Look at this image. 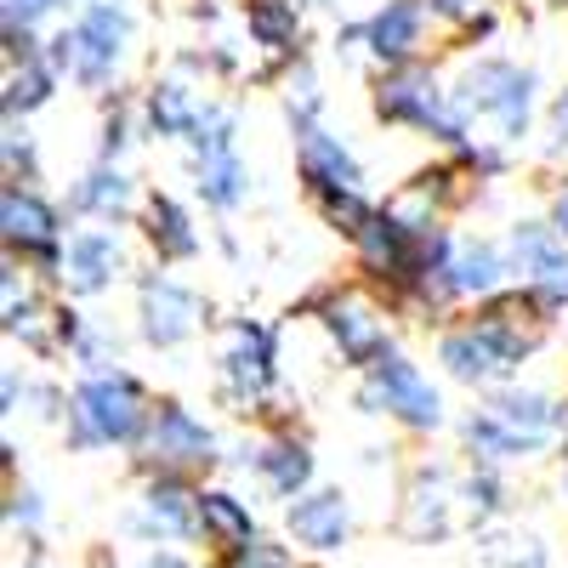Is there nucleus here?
<instances>
[{
    "label": "nucleus",
    "instance_id": "8",
    "mask_svg": "<svg viewBox=\"0 0 568 568\" xmlns=\"http://www.w3.org/2000/svg\"><path fill=\"white\" fill-rule=\"evenodd\" d=\"M278 393V329L267 318H227L216 336V398L240 420H278L273 415Z\"/></svg>",
    "mask_w": 568,
    "mask_h": 568
},
{
    "label": "nucleus",
    "instance_id": "14",
    "mask_svg": "<svg viewBox=\"0 0 568 568\" xmlns=\"http://www.w3.org/2000/svg\"><path fill=\"white\" fill-rule=\"evenodd\" d=\"M227 466L233 471H245V478H256V489L262 495H273V500H302L307 489H318L313 478H318V455H313V444H307V433H296L291 420H267V426H256L251 438H240L227 449Z\"/></svg>",
    "mask_w": 568,
    "mask_h": 568
},
{
    "label": "nucleus",
    "instance_id": "38",
    "mask_svg": "<svg viewBox=\"0 0 568 568\" xmlns=\"http://www.w3.org/2000/svg\"><path fill=\"white\" fill-rule=\"evenodd\" d=\"M557 455L568 460V398H562V444H557Z\"/></svg>",
    "mask_w": 568,
    "mask_h": 568
},
{
    "label": "nucleus",
    "instance_id": "25",
    "mask_svg": "<svg viewBox=\"0 0 568 568\" xmlns=\"http://www.w3.org/2000/svg\"><path fill=\"white\" fill-rule=\"evenodd\" d=\"M449 291L460 307H484L500 291H511V256L506 240H484V233H455L449 256Z\"/></svg>",
    "mask_w": 568,
    "mask_h": 568
},
{
    "label": "nucleus",
    "instance_id": "12",
    "mask_svg": "<svg viewBox=\"0 0 568 568\" xmlns=\"http://www.w3.org/2000/svg\"><path fill=\"white\" fill-rule=\"evenodd\" d=\"M0 245H7V262L29 267L40 284H58L69 251L63 205L45 200L34 182H7L0 187Z\"/></svg>",
    "mask_w": 568,
    "mask_h": 568
},
{
    "label": "nucleus",
    "instance_id": "26",
    "mask_svg": "<svg viewBox=\"0 0 568 568\" xmlns=\"http://www.w3.org/2000/svg\"><path fill=\"white\" fill-rule=\"evenodd\" d=\"M136 240L149 245V256H154L160 267L200 262V251H205L194 211H187L176 194H165V187H154V194L142 200V216H136Z\"/></svg>",
    "mask_w": 568,
    "mask_h": 568
},
{
    "label": "nucleus",
    "instance_id": "16",
    "mask_svg": "<svg viewBox=\"0 0 568 568\" xmlns=\"http://www.w3.org/2000/svg\"><path fill=\"white\" fill-rule=\"evenodd\" d=\"M200 489L187 478H136V495L125 500V535H136L142 546H200Z\"/></svg>",
    "mask_w": 568,
    "mask_h": 568
},
{
    "label": "nucleus",
    "instance_id": "27",
    "mask_svg": "<svg viewBox=\"0 0 568 568\" xmlns=\"http://www.w3.org/2000/svg\"><path fill=\"white\" fill-rule=\"evenodd\" d=\"M0 398H7V415H29V420H69V393H63L58 382L23 375L18 364H7V375H0Z\"/></svg>",
    "mask_w": 568,
    "mask_h": 568
},
{
    "label": "nucleus",
    "instance_id": "11",
    "mask_svg": "<svg viewBox=\"0 0 568 568\" xmlns=\"http://www.w3.org/2000/svg\"><path fill=\"white\" fill-rule=\"evenodd\" d=\"M182 160H187V176H194V194L216 216H233L251 205V165L240 154V103L216 98L205 125L182 142Z\"/></svg>",
    "mask_w": 568,
    "mask_h": 568
},
{
    "label": "nucleus",
    "instance_id": "39",
    "mask_svg": "<svg viewBox=\"0 0 568 568\" xmlns=\"http://www.w3.org/2000/svg\"><path fill=\"white\" fill-rule=\"evenodd\" d=\"M551 7H562V12H568V0H551Z\"/></svg>",
    "mask_w": 568,
    "mask_h": 568
},
{
    "label": "nucleus",
    "instance_id": "19",
    "mask_svg": "<svg viewBox=\"0 0 568 568\" xmlns=\"http://www.w3.org/2000/svg\"><path fill=\"white\" fill-rule=\"evenodd\" d=\"M433 7L426 0H382L375 12L358 18V52L375 69H404L426 58V34H433Z\"/></svg>",
    "mask_w": 568,
    "mask_h": 568
},
{
    "label": "nucleus",
    "instance_id": "29",
    "mask_svg": "<svg viewBox=\"0 0 568 568\" xmlns=\"http://www.w3.org/2000/svg\"><path fill=\"white\" fill-rule=\"evenodd\" d=\"M278 103H284V120H291V131L324 125V85H318V69H313V63H296L291 74H284Z\"/></svg>",
    "mask_w": 568,
    "mask_h": 568
},
{
    "label": "nucleus",
    "instance_id": "22",
    "mask_svg": "<svg viewBox=\"0 0 568 568\" xmlns=\"http://www.w3.org/2000/svg\"><path fill=\"white\" fill-rule=\"evenodd\" d=\"M284 540H291L302 557H336L353 540V500L342 489H307L302 500L284 506Z\"/></svg>",
    "mask_w": 568,
    "mask_h": 568
},
{
    "label": "nucleus",
    "instance_id": "28",
    "mask_svg": "<svg viewBox=\"0 0 568 568\" xmlns=\"http://www.w3.org/2000/svg\"><path fill=\"white\" fill-rule=\"evenodd\" d=\"M478 562L484 568H546V546L529 529H484L478 535Z\"/></svg>",
    "mask_w": 568,
    "mask_h": 568
},
{
    "label": "nucleus",
    "instance_id": "9",
    "mask_svg": "<svg viewBox=\"0 0 568 568\" xmlns=\"http://www.w3.org/2000/svg\"><path fill=\"white\" fill-rule=\"evenodd\" d=\"M136 478H154V471H165V478H187V484H205L211 471L227 466V444L222 433L200 415L187 409L182 398H154L149 409V426H142L136 438Z\"/></svg>",
    "mask_w": 568,
    "mask_h": 568
},
{
    "label": "nucleus",
    "instance_id": "17",
    "mask_svg": "<svg viewBox=\"0 0 568 568\" xmlns=\"http://www.w3.org/2000/svg\"><path fill=\"white\" fill-rule=\"evenodd\" d=\"M506 256H511V284L535 291L562 324H568V240L546 216H524L506 227Z\"/></svg>",
    "mask_w": 568,
    "mask_h": 568
},
{
    "label": "nucleus",
    "instance_id": "31",
    "mask_svg": "<svg viewBox=\"0 0 568 568\" xmlns=\"http://www.w3.org/2000/svg\"><path fill=\"white\" fill-rule=\"evenodd\" d=\"M0 160H7V182H34L40 176V149L29 120H7V136H0Z\"/></svg>",
    "mask_w": 568,
    "mask_h": 568
},
{
    "label": "nucleus",
    "instance_id": "15",
    "mask_svg": "<svg viewBox=\"0 0 568 568\" xmlns=\"http://www.w3.org/2000/svg\"><path fill=\"white\" fill-rule=\"evenodd\" d=\"M205 318H211V302L194 291V284H182L165 267L136 273V336H142V347L176 353L182 342L200 336Z\"/></svg>",
    "mask_w": 568,
    "mask_h": 568
},
{
    "label": "nucleus",
    "instance_id": "2",
    "mask_svg": "<svg viewBox=\"0 0 568 568\" xmlns=\"http://www.w3.org/2000/svg\"><path fill=\"white\" fill-rule=\"evenodd\" d=\"M449 91H455V120L466 136V154L484 165V176H500L535 131V109H540L535 69L484 52L455 69Z\"/></svg>",
    "mask_w": 568,
    "mask_h": 568
},
{
    "label": "nucleus",
    "instance_id": "18",
    "mask_svg": "<svg viewBox=\"0 0 568 568\" xmlns=\"http://www.w3.org/2000/svg\"><path fill=\"white\" fill-rule=\"evenodd\" d=\"M125 273H131V245H125L120 227H74L69 251H63L58 291L69 302H98V296L114 291Z\"/></svg>",
    "mask_w": 568,
    "mask_h": 568
},
{
    "label": "nucleus",
    "instance_id": "3",
    "mask_svg": "<svg viewBox=\"0 0 568 568\" xmlns=\"http://www.w3.org/2000/svg\"><path fill=\"white\" fill-rule=\"evenodd\" d=\"M460 449H466V466H489V471H506L517 460H535L546 455L551 444H562V398L546 393V387H495L484 393L460 415Z\"/></svg>",
    "mask_w": 568,
    "mask_h": 568
},
{
    "label": "nucleus",
    "instance_id": "10",
    "mask_svg": "<svg viewBox=\"0 0 568 568\" xmlns=\"http://www.w3.org/2000/svg\"><path fill=\"white\" fill-rule=\"evenodd\" d=\"M393 529L415 546H438L460 529L478 535V517H471V495H466V466L449 460H415L409 478L398 489V511Z\"/></svg>",
    "mask_w": 568,
    "mask_h": 568
},
{
    "label": "nucleus",
    "instance_id": "7",
    "mask_svg": "<svg viewBox=\"0 0 568 568\" xmlns=\"http://www.w3.org/2000/svg\"><path fill=\"white\" fill-rule=\"evenodd\" d=\"M369 114L382 125H398V131H415L426 142H438L444 154L466 149L460 120H455V91H449V80H444V69L433 58L404 63V69H375Z\"/></svg>",
    "mask_w": 568,
    "mask_h": 568
},
{
    "label": "nucleus",
    "instance_id": "23",
    "mask_svg": "<svg viewBox=\"0 0 568 568\" xmlns=\"http://www.w3.org/2000/svg\"><path fill=\"white\" fill-rule=\"evenodd\" d=\"M262 524H256V511L240 489H227V484H205L200 489V546L211 557V568L233 562V557H245L251 546H262Z\"/></svg>",
    "mask_w": 568,
    "mask_h": 568
},
{
    "label": "nucleus",
    "instance_id": "24",
    "mask_svg": "<svg viewBox=\"0 0 568 568\" xmlns=\"http://www.w3.org/2000/svg\"><path fill=\"white\" fill-rule=\"evenodd\" d=\"M142 200H149V194L136 187V176L125 165L91 160L74 176V187H69V216H85L91 227H120L125 216H142Z\"/></svg>",
    "mask_w": 568,
    "mask_h": 568
},
{
    "label": "nucleus",
    "instance_id": "34",
    "mask_svg": "<svg viewBox=\"0 0 568 568\" xmlns=\"http://www.w3.org/2000/svg\"><path fill=\"white\" fill-rule=\"evenodd\" d=\"M551 165H562L568 160V85L551 98V109H546V149H540Z\"/></svg>",
    "mask_w": 568,
    "mask_h": 568
},
{
    "label": "nucleus",
    "instance_id": "21",
    "mask_svg": "<svg viewBox=\"0 0 568 568\" xmlns=\"http://www.w3.org/2000/svg\"><path fill=\"white\" fill-rule=\"evenodd\" d=\"M0 40H7V98H0V109H7V120H29L58 98L63 74H58V63H52L40 34L0 29Z\"/></svg>",
    "mask_w": 568,
    "mask_h": 568
},
{
    "label": "nucleus",
    "instance_id": "20",
    "mask_svg": "<svg viewBox=\"0 0 568 568\" xmlns=\"http://www.w3.org/2000/svg\"><path fill=\"white\" fill-rule=\"evenodd\" d=\"M291 142H296V176H302L307 205L336 200V194H369L364 160L347 149V136H336L329 125H302V131H291Z\"/></svg>",
    "mask_w": 568,
    "mask_h": 568
},
{
    "label": "nucleus",
    "instance_id": "35",
    "mask_svg": "<svg viewBox=\"0 0 568 568\" xmlns=\"http://www.w3.org/2000/svg\"><path fill=\"white\" fill-rule=\"evenodd\" d=\"M546 222L568 240V171H557V176H551V187H546Z\"/></svg>",
    "mask_w": 568,
    "mask_h": 568
},
{
    "label": "nucleus",
    "instance_id": "5",
    "mask_svg": "<svg viewBox=\"0 0 568 568\" xmlns=\"http://www.w3.org/2000/svg\"><path fill=\"white\" fill-rule=\"evenodd\" d=\"M313 318L318 329H324V342H329V353L342 358V369H358V375H369L375 364H382L387 353H398V313L369 291V284H358V278H336V284H318V291L307 296V302H296L291 307V318Z\"/></svg>",
    "mask_w": 568,
    "mask_h": 568
},
{
    "label": "nucleus",
    "instance_id": "4",
    "mask_svg": "<svg viewBox=\"0 0 568 568\" xmlns=\"http://www.w3.org/2000/svg\"><path fill=\"white\" fill-rule=\"evenodd\" d=\"M131 45H136V18H131L125 0H80V7L52 29L45 52H52L63 80L109 98V85H120V74L131 63Z\"/></svg>",
    "mask_w": 568,
    "mask_h": 568
},
{
    "label": "nucleus",
    "instance_id": "1",
    "mask_svg": "<svg viewBox=\"0 0 568 568\" xmlns=\"http://www.w3.org/2000/svg\"><path fill=\"white\" fill-rule=\"evenodd\" d=\"M562 318L535 296L524 284L500 291L495 302L484 307H466L449 329H438V364L449 382L471 387V393H495V387H511L517 369H524Z\"/></svg>",
    "mask_w": 568,
    "mask_h": 568
},
{
    "label": "nucleus",
    "instance_id": "13",
    "mask_svg": "<svg viewBox=\"0 0 568 568\" xmlns=\"http://www.w3.org/2000/svg\"><path fill=\"white\" fill-rule=\"evenodd\" d=\"M358 409L364 415H387L393 426H404V433H415V438L444 433V420H449V404H444L438 382L404 347L387 353L369 375H358Z\"/></svg>",
    "mask_w": 568,
    "mask_h": 568
},
{
    "label": "nucleus",
    "instance_id": "30",
    "mask_svg": "<svg viewBox=\"0 0 568 568\" xmlns=\"http://www.w3.org/2000/svg\"><path fill=\"white\" fill-rule=\"evenodd\" d=\"M12 455H18V449L7 444V524L34 540V535L45 529V500H40L34 484H18V460H12Z\"/></svg>",
    "mask_w": 568,
    "mask_h": 568
},
{
    "label": "nucleus",
    "instance_id": "32",
    "mask_svg": "<svg viewBox=\"0 0 568 568\" xmlns=\"http://www.w3.org/2000/svg\"><path fill=\"white\" fill-rule=\"evenodd\" d=\"M63 7H69V0H7V7H0V29H29V34H40V23L58 18Z\"/></svg>",
    "mask_w": 568,
    "mask_h": 568
},
{
    "label": "nucleus",
    "instance_id": "33",
    "mask_svg": "<svg viewBox=\"0 0 568 568\" xmlns=\"http://www.w3.org/2000/svg\"><path fill=\"white\" fill-rule=\"evenodd\" d=\"M222 568H307V562H302V551H296V546L262 540V546H251L245 557H233V562H222Z\"/></svg>",
    "mask_w": 568,
    "mask_h": 568
},
{
    "label": "nucleus",
    "instance_id": "36",
    "mask_svg": "<svg viewBox=\"0 0 568 568\" xmlns=\"http://www.w3.org/2000/svg\"><path fill=\"white\" fill-rule=\"evenodd\" d=\"M131 568H211V562L187 557V551H176V546H154V551H142Z\"/></svg>",
    "mask_w": 568,
    "mask_h": 568
},
{
    "label": "nucleus",
    "instance_id": "6",
    "mask_svg": "<svg viewBox=\"0 0 568 568\" xmlns=\"http://www.w3.org/2000/svg\"><path fill=\"white\" fill-rule=\"evenodd\" d=\"M149 409H154V393L125 364L91 369L69 387L63 438H69V449H136L142 426H149Z\"/></svg>",
    "mask_w": 568,
    "mask_h": 568
},
{
    "label": "nucleus",
    "instance_id": "37",
    "mask_svg": "<svg viewBox=\"0 0 568 568\" xmlns=\"http://www.w3.org/2000/svg\"><path fill=\"white\" fill-rule=\"evenodd\" d=\"M23 568H58V562L45 557V551H29V562H23Z\"/></svg>",
    "mask_w": 568,
    "mask_h": 568
}]
</instances>
